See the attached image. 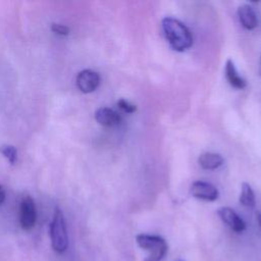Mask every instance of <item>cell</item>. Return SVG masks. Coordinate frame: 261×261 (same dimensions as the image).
<instances>
[{
  "instance_id": "6da1fadb",
  "label": "cell",
  "mask_w": 261,
  "mask_h": 261,
  "mask_svg": "<svg viewBox=\"0 0 261 261\" xmlns=\"http://www.w3.org/2000/svg\"><path fill=\"white\" fill-rule=\"evenodd\" d=\"M162 29L170 47L178 52H184L192 47L193 36L190 30L176 18L165 17L162 20Z\"/></svg>"
},
{
  "instance_id": "7a4b0ae2",
  "label": "cell",
  "mask_w": 261,
  "mask_h": 261,
  "mask_svg": "<svg viewBox=\"0 0 261 261\" xmlns=\"http://www.w3.org/2000/svg\"><path fill=\"white\" fill-rule=\"evenodd\" d=\"M136 242L140 248L149 253L144 261H160L168 250L166 241L160 236L140 233L136 237Z\"/></svg>"
},
{
  "instance_id": "3957f363",
  "label": "cell",
  "mask_w": 261,
  "mask_h": 261,
  "mask_svg": "<svg viewBox=\"0 0 261 261\" xmlns=\"http://www.w3.org/2000/svg\"><path fill=\"white\" fill-rule=\"evenodd\" d=\"M51 245L55 252L61 254L68 247V234L64 216L60 209H56L50 224Z\"/></svg>"
},
{
  "instance_id": "277c9868",
  "label": "cell",
  "mask_w": 261,
  "mask_h": 261,
  "mask_svg": "<svg viewBox=\"0 0 261 261\" xmlns=\"http://www.w3.org/2000/svg\"><path fill=\"white\" fill-rule=\"evenodd\" d=\"M37 212L34 200L30 196L22 198L19 205V223L22 229L31 230L36 223Z\"/></svg>"
},
{
  "instance_id": "5b68a950",
  "label": "cell",
  "mask_w": 261,
  "mask_h": 261,
  "mask_svg": "<svg viewBox=\"0 0 261 261\" xmlns=\"http://www.w3.org/2000/svg\"><path fill=\"white\" fill-rule=\"evenodd\" d=\"M190 193L193 197L204 200V201H209L213 202L218 199L219 192L214 187L212 184L203 181V180H196L191 185L190 188Z\"/></svg>"
},
{
  "instance_id": "8992f818",
  "label": "cell",
  "mask_w": 261,
  "mask_h": 261,
  "mask_svg": "<svg viewBox=\"0 0 261 261\" xmlns=\"http://www.w3.org/2000/svg\"><path fill=\"white\" fill-rule=\"evenodd\" d=\"M100 85V75L92 69H84L76 75V86L81 92L88 94L94 92Z\"/></svg>"
},
{
  "instance_id": "52a82bcc",
  "label": "cell",
  "mask_w": 261,
  "mask_h": 261,
  "mask_svg": "<svg viewBox=\"0 0 261 261\" xmlns=\"http://www.w3.org/2000/svg\"><path fill=\"white\" fill-rule=\"evenodd\" d=\"M219 218L236 232H242L246 229V222L229 207H221L217 210Z\"/></svg>"
},
{
  "instance_id": "ba28073f",
  "label": "cell",
  "mask_w": 261,
  "mask_h": 261,
  "mask_svg": "<svg viewBox=\"0 0 261 261\" xmlns=\"http://www.w3.org/2000/svg\"><path fill=\"white\" fill-rule=\"evenodd\" d=\"M96 121L105 127H113L119 125L122 121L121 115L115 110L108 107H100L95 112Z\"/></svg>"
},
{
  "instance_id": "9c48e42d",
  "label": "cell",
  "mask_w": 261,
  "mask_h": 261,
  "mask_svg": "<svg viewBox=\"0 0 261 261\" xmlns=\"http://www.w3.org/2000/svg\"><path fill=\"white\" fill-rule=\"evenodd\" d=\"M238 15L241 24L247 30H254L258 24L257 14L252 6L243 4L238 8Z\"/></svg>"
},
{
  "instance_id": "30bf717a",
  "label": "cell",
  "mask_w": 261,
  "mask_h": 261,
  "mask_svg": "<svg viewBox=\"0 0 261 261\" xmlns=\"http://www.w3.org/2000/svg\"><path fill=\"white\" fill-rule=\"evenodd\" d=\"M224 74H225V77H226V81L228 82V84L236 88V89H244L246 86H247V82L244 77H242L236 66H234V63L231 59H227L226 62H225V67H224Z\"/></svg>"
},
{
  "instance_id": "8fae6325",
  "label": "cell",
  "mask_w": 261,
  "mask_h": 261,
  "mask_svg": "<svg viewBox=\"0 0 261 261\" xmlns=\"http://www.w3.org/2000/svg\"><path fill=\"white\" fill-rule=\"evenodd\" d=\"M198 163L203 169H216L223 163V158L220 154L212 153V152H205L202 153L198 158Z\"/></svg>"
},
{
  "instance_id": "7c38bea8",
  "label": "cell",
  "mask_w": 261,
  "mask_h": 261,
  "mask_svg": "<svg viewBox=\"0 0 261 261\" xmlns=\"http://www.w3.org/2000/svg\"><path fill=\"white\" fill-rule=\"evenodd\" d=\"M239 201L245 207H248V208L255 207V194L253 189L248 182L242 184V190H241Z\"/></svg>"
},
{
  "instance_id": "4fadbf2b",
  "label": "cell",
  "mask_w": 261,
  "mask_h": 261,
  "mask_svg": "<svg viewBox=\"0 0 261 261\" xmlns=\"http://www.w3.org/2000/svg\"><path fill=\"white\" fill-rule=\"evenodd\" d=\"M0 153L10 162V164H14L17 159L16 149L11 145H3L0 147Z\"/></svg>"
},
{
  "instance_id": "5bb4252c",
  "label": "cell",
  "mask_w": 261,
  "mask_h": 261,
  "mask_svg": "<svg viewBox=\"0 0 261 261\" xmlns=\"http://www.w3.org/2000/svg\"><path fill=\"white\" fill-rule=\"evenodd\" d=\"M116 104H117L118 108H120L122 111H124L126 113H134L137 110V106L136 105H134L133 103H130L129 101H127V100H125L123 98L119 99Z\"/></svg>"
},
{
  "instance_id": "9a60e30c",
  "label": "cell",
  "mask_w": 261,
  "mask_h": 261,
  "mask_svg": "<svg viewBox=\"0 0 261 261\" xmlns=\"http://www.w3.org/2000/svg\"><path fill=\"white\" fill-rule=\"evenodd\" d=\"M51 31L60 36H67L69 34V28L59 23H52Z\"/></svg>"
},
{
  "instance_id": "2e32d148",
  "label": "cell",
  "mask_w": 261,
  "mask_h": 261,
  "mask_svg": "<svg viewBox=\"0 0 261 261\" xmlns=\"http://www.w3.org/2000/svg\"><path fill=\"white\" fill-rule=\"evenodd\" d=\"M5 200V191L3 189V187L0 185V204H2Z\"/></svg>"
},
{
  "instance_id": "e0dca14e",
  "label": "cell",
  "mask_w": 261,
  "mask_h": 261,
  "mask_svg": "<svg viewBox=\"0 0 261 261\" xmlns=\"http://www.w3.org/2000/svg\"><path fill=\"white\" fill-rule=\"evenodd\" d=\"M256 216H257V221H258V223H259V225L261 227V212H258Z\"/></svg>"
},
{
  "instance_id": "ac0fdd59",
  "label": "cell",
  "mask_w": 261,
  "mask_h": 261,
  "mask_svg": "<svg viewBox=\"0 0 261 261\" xmlns=\"http://www.w3.org/2000/svg\"><path fill=\"white\" fill-rule=\"evenodd\" d=\"M178 261H182V260H178Z\"/></svg>"
}]
</instances>
